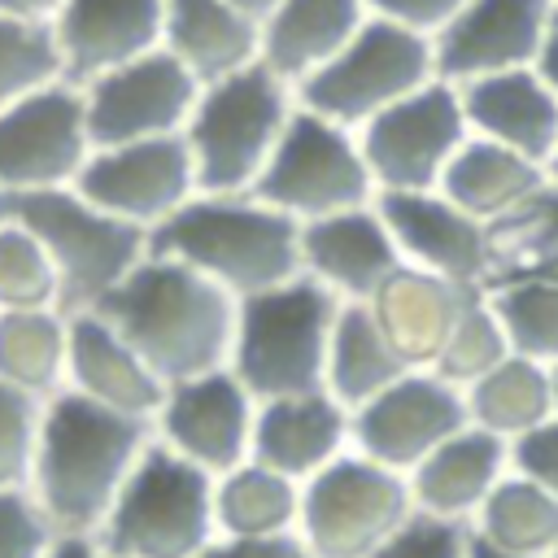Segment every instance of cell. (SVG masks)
Wrapping results in <instances>:
<instances>
[{
  "instance_id": "cell-1",
  "label": "cell",
  "mask_w": 558,
  "mask_h": 558,
  "mask_svg": "<svg viewBox=\"0 0 558 558\" xmlns=\"http://www.w3.org/2000/svg\"><path fill=\"white\" fill-rule=\"evenodd\" d=\"M148 445L153 418L122 414L61 388L52 401H44L26 493L57 532L96 536Z\"/></svg>"
},
{
  "instance_id": "cell-2",
  "label": "cell",
  "mask_w": 558,
  "mask_h": 558,
  "mask_svg": "<svg viewBox=\"0 0 558 558\" xmlns=\"http://www.w3.org/2000/svg\"><path fill=\"white\" fill-rule=\"evenodd\" d=\"M96 314L126 336L166 388L231 366L240 296L174 257L148 253Z\"/></svg>"
},
{
  "instance_id": "cell-3",
  "label": "cell",
  "mask_w": 558,
  "mask_h": 558,
  "mask_svg": "<svg viewBox=\"0 0 558 558\" xmlns=\"http://www.w3.org/2000/svg\"><path fill=\"white\" fill-rule=\"evenodd\" d=\"M148 253L174 257L235 296H253L301 275V222L253 192H196L148 231Z\"/></svg>"
},
{
  "instance_id": "cell-4",
  "label": "cell",
  "mask_w": 558,
  "mask_h": 558,
  "mask_svg": "<svg viewBox=\"0 0 558 558\" xmlns=\"http://www.w3.org/2000/svg\"><path fill=\"white\" fill-rule=\"evenodd\" d=\"M340 305L344 301L310 275L240 296L235 344H231L235 379L257 401L327 388V353Z\"/></svg>"
},
{
  "instance_id": "cell-5",
  "label": "cell",
  "mask_w": 558,
  "mask_h": 558,
  "mask_svg": "<svg viewBox=\"0 0 558 558\" xmlns=\"http://www.w3.org/2000/svg\"><path fill=\"white\" fill-rule=\"evenodd\" d=\"M292 113L296 87L283 83L266 61L201 83V96L183 126L201 192H253Z\"/></svg>"
},
{
  "instance_id": "cell-6",
  "label": "cell",
  "mask_w": 558,
  "mask_h": 558,
  "mask_svg": "<svg viewBox=\"0 0 558 558\" xmlns=\"http://www.w3.org/2000/svg\"><path fill=\"white\" fill-rule=\"evenodd\" d=\"M96 541L109 558H201L218 541L214 475L153 436Z\"/></svg>"
},
{
  "instance_id": "cell-7",
  "label": "cell",
  "mask_w": 558,
  "mask_h": 558,
  "mask_svg": "<svg viewBox=\"0 0 558 558\" xmlns=\"http://www.w3.org/2000/svg\"><path fill=\"white\" fill-rule=\"evenodd\" d=\"M13 218L48 248L65 314L96 310L148 257V231L92 205L74 183L13 196Z\"/></svg>"
},
{
  "instance_id": "cell-8",
  "label": "cell",
  "mask_w": 558,
  "mask_h": 558,
  "mask_svg": "<svg viewBox=\"0 0 558 558\" xmlns=\"http://www.w3.org/2000/svg\"><path fill=\"white\" fill-rule=\"evenodd\" d=\"M436 78V48L427 35L388 22V17H366L362 31L323 65L314 70L301 87L296 100L349 131L366 126L375 113L388 105L405 100L423 83Z\"/></svg>"
},
{
  "instance_id": "cell-9",
  "label": "cell",
  "mask_w": 558,
  "mask_h": 558,
  "mask_svg": "<svg viewBox=\"0 0 558 558\" xmlns=\"http://www.w3.org/2000/svg\"><path fill=\"white\" fill-rule=\"evenodd\" d=\"M253 196L292 214L296 222L344 214L379 196L357 131L305 109L296 100L292 122L283 126L266 170L253 183Z\"/></svg>"
},
{
  "instance_id": "cell-10",
  "label": "cell",
  "mask_w": 558,
  "mask_h": 558,
  "mask_svg": "<svg viewBox=\"0 0 558 558\" xmlns=\"http://www.w3.org/2000/svg\"><path fill=\"white\" fill-rule=\"evenodd\" d=\"M414 514L410 480L357 449L301 484L296 536L314 558H366Z\"/></svg>"
},
{
  "instance_id": "cell-11",
  "label": "cell",
  "mask_w": 558,
  "mask_h": 558,
  "mask_svg": "<svg viewBox=\"0 0 558 558\" xmlns=\"http://www.w3.org/2000/svg\"><path fill=\"white\" fill-rule=\"evenodd\" d=\"M471 140L458 83L432 78L405 100L357 126V144L379 192H427L440 183L453 153Z\"/></svg>"
},
{
  "instance_id": "cell-12",
  "label": "cell",
  "mask_w": 558,
  "mask_h": 558,
  "mask_svg": "<svg viewBox=\"0 0 558 558\" xmlns=\"http://www.w3.org/2000/svg\"><path fill=\"white\" fill-rule=\"evenodd\" d=\"M92 157L78 83H52L0 109V187L9 196L70 187Z\"/></svg>"
},
{
  "instance_id": "cell-13",
  "label": "cell",
  "mask_w": 558,
  "mask_h": 558,
  "mask_svg": "<svg viewBox=\"0 0 558 558\" xmlns=\"http://www.w3.org/2000/svg\"><path fill=\"white\" fill-rule=\"evenodd\" d=\"M196 96H201L196 74L166 48H153V52L83 83L92 148L183 135Z\"/></svg>"
},
{
  "instance_id": "cell-14",
  "label": "cell",
  "mask_w": 558,
  "mask_h": 558,
  "mask_svg": "<svg viewBox=\"0 0 558 558\" xmlns=\"http://www.w3.org/2000/svg\"><path fill=\"white\" fill-rule=\"evenodd\" d=\"M353 414V449L410 475L436 445L471 423L466 388L449 384L445 375L414 366L384 392H375Z\"/></svg>"
},
{
  "instance_id": "cell-15",
  "label": "cell",
  "mask_w": 558,
  "mask_h": 558,
  "mask_svg": "<svg viewBox=\"0 0 558 558\" xmlns=\"http://www.w3.org/2000/svg\"><path fill=\"white\" fill-rule=\"evenodd\" d=\"M74 187L92 205H100L144 231L161 227L170 214H179L201 192L196 161H192V148L183 135L92 148Z\"/></svg>"
},
{
  "instance_id": "cell-16",
  "label": "cell",
  "mask_w": 558,
  "mask_h": 558,
  "mask_svg": "<svg viewBox=\"0 0 558 558\" xmlns=\"http://www.w3.org/2000/svg\"><path fill=\"white\" fill-rule=\"evenodd\" d=\"M253 423H257V397L235 379L231 366L170 384L153 436L174 449L179 458L196 462L209 475H222L253 458Z\"/></svg>"
},
{
  "instance_id": "cell-17",
  "label": "cell",
  "mask_w": 558,
  "mask_h": 558,
  "mask_svg": "<svg viewBox=\"0 0 558 558\" xmlns=\"http://www.w3.org/2000/svg\"><path fill=\"white\" fill-rule=\"evenodd\" d=\"M554 0H466L436 35V78L471 83L536 65Z\"/></svg>"
},
{
  "instance_id": "cell-18",
  "label": "cell",
  "mask_w": 558,
  "mask_h": 558,
  "mask_svg": "<svg viewBox=\"0 0 558 558\" xmlns=\"http://www.w3.org/2000/svg\"><path fill=\"white\" fill-rule=\"evenodd\" d=\"M405 266L432 270L462 288H484L488 275V231L445 192H379L375 196Z\"/></svg>"
},
{
  "instance_id": "cell-19",
  "label": "cell",
  "mask_w": 558,
  "mask_h": 558,
  "mask_svg": "<svg viewBox=\"0 0 558 558\" xmlns=\"http://www.w3.org/2000/svg\"><path fill=\"white\" fill-rule=\"evenodd\" d=\"M405 266L379 205L301 222V275L318 279L340 301H371Z\"/></svg>"
},
{
  "instance_id": "cell-20",
  "label": "cell",
  "mask_w": 558,
  "mask_h": 558,
  "mask_svg": "<svg viewBox=\"0 0 558 558\" xmlns=\"http://www.w3.org/2000/svg\"><path fill=\"white\" fill-rule=\"evenodd\" d=\"M166 0H65L52 17L65 83H92L161 48Z\"/></svg>"
},
{
  "instance_id": "cell-21",
  "label": "cell",
  "mask_w": 558,
  "mask_h": 558,
  "mask_svg": "<svg viewBox=\"0 0 558 558\" xmlns=\"http://www.w3.org/2000/svg\"><path fill=\"white\" fill-rule=\"evenodd\" d=\"M349 449H353V414L327 388L257 401V423H253L257 462L305 484Z\"/></svg>"
},
{
  "instance_id": "cell-22",
  "label": "cell",
  "mask_w": 558,
  "mask_h": 558,
  "mask_svg": "<svg viewBox=\"0 0 558 558\" xmlns=\"http://www.w3.org/2000/svg\"><path fill=\"white\" fill-rule=\"evenodd\" d=\"M506 475H510V440L480 423H466L445 445H436L405 480L414 493V510L453 523H475L480 506L493 497V488Z\"/></svg>"
},
{
  "instance_id": "cell-23",
  "label": "cell",
  "mask_w": 558,
  "mask_h": 558,
  "mask_svg": "<svg viewBox=\"0 0 558 558\" xmlns=\"http://www.w3.org/2000/svg\"><path fill=\"white\" fill-rule=\"evenodd\" d=\"M65 388H74L100 405H113L122 414H140V418H157V405L166 397L161 375L96 310L70 314Z\"/></svg>"
},
{
  "instance_id": "cell-24",
  "label": "cell",
  "mask_w": 558,
  "mask_h": 558,
  "mask_svg": "<svg viewBox=\"0 0 558 558\" xmlns=\"http://www.w3.org/2000/svg\"><path fill=\"white\" fill-rule=\"evenodd\" d=\"M458 92H462L471 135L506 144V148L549 166V157L558 148V96L532 65L471 78Z\"/></svg>"
},
{
  "instance_id": "cell-25",
  "label": "cell",
  "mask_w": 558,
  "mask_h": 558,
  "mask_svg": "<svg viewBox=\"0 0 558 558\" xmlns=\"http://www.w3.org/2000/svg\"><path fill=\"white\" fill-rule=\"evenodd\" d=\"M480 288H462L453 279H440L432 270L418 266H401L366 305L375 310V318L384 323V331L392 336L397 353L410 366H436L458 314L466 310V301Z\"/></svg>"
},
{
  "instance_id": "cell-26",
  "label": "cell",
  "mask_w": 558,
  "mask_h": 558,
  "mask_svg": "<svg viewBox=\"0 0 558 558\" xmlns=\"http://www.w3.org/2000/svg\"><path fill=\"white\" fill-rule=\"evenodd\" d=\"M371 17L366 0H279L262 22V61L292 87L323 70Z\"/></svg>"
},
{
  "instance_id": "cell-27",
  "label": "cell",
  "mask_w": 558,
  "mask_h": 558,
  "mask_svg": "<svg viewBox=\"0 0 558 558\" xmlns=\"http://www.w3.org/2000/svg\"><path fill=\"white\" fill-rule=\"evenodd\" d=\"M161 48L179 57L196 83H214L262 61V22L231 0H166Z\"/></svg>"
},
{
  "instance_id": "cell-28",
  "label": "cell",
  "mask_w": 558,
  "mask_h": 558,
  "mask_svg": "<svg viewBox=\"0 0 558 558\" xmlns=\"http://www.w3.org/2000/svg\"><path fill=\"white\" fill-rule=\"evenodd\" d=\"M545 183H549V166H541V161H532V157H523L506 144L471 135L453 153V161L445 166L436 192H445L471 218L493 222V218L519 209L523 201H532Z\"/></svg>"
},
{
  "instance_id": "cell-29",
  "label": "cell",
  "mask_w": 558,
  "mask_h": 558,
  "mask_svg": "<svg viewBox=\"0 0 558 558\" xmlns=\"http://www.w3.org/2000/svg\"><path fill=\"white\" fill-rule=\"evenodd\" d=\"M405 371H414V366L397 353V344L384 331V323L375 318V310L366 301H344L336 331H331V353H327V392L336 401H344L349 410H357L375 392L397 384Z\"/></svg>"
},
{
  "instance_id": "cell-30",
  "label": "cell",
  "mask_w": 558,
  "mask_h": 558,
  "mask_svg": "<svg viewBox=\"0 0 558 558\" xmlns=\"http://www.w3.org/2000/svg\"><path fill=\"white\" fill-rule=\"evenodd\" d=\"M488 231V275L484 288H506L523 279L558 275V183L549 179L519 209L484 222Z\"/></svg>"
},
{
  "instance_id": "cell-31",
  "label": "cell",
  "mask_w": 558,
  "mask_h": 558,
  "mask_svg": "<svg viewBox=\"0 0 558 558\" xmlns=\"http://www.w3.org/2000/svg\"><path fill=\"white\" fill-rule=\"evenodd\" d=\"M214 514H218V536L296 532L301 480H292L257 458H244L240 466L214 475Z\"/></svg>"
},
{
  "instance_id": "cell-32",
  "label": "cell",
  "mask_w": 558,
  "mask_h": 558,
  "mask_svg": "<svg viewBox=\"0 0 558 558\" xmlns=\"http://www.w3.org/2000/svg\"><path fill=\"white\" fill-rule=\"evenodd\" d=\"M65 310H0V384L52 401L65 388Z\"/></svg>"
},
{
  "instance_id": "cell-33",
  "label": "cell",
  "mask_w": 558,
  "mask_h": 558,
  "mask_svg": "<svg viewBox=\"0 0 558 558\" xmlns=\"http://www.w3.org/2000/svg\"><path fill=\"white\" fill-rule=\"evenodd\" d=\"M466 410H471V423H480L506 440H519L558 414L554 371L536 357L506 353L488 375H480L466 388Z\"/></svg>"
},
{
  "instance_id": "cell-34",
  "label": "cell",
  "mask_w": 558,
  "mask_h": 558,
  "mask_svg": "<svg viewBox=\"0 0 558 558\" xmlns=\"http://www.w3.org/2000/svg\"><path fill=\"white\" fill-rule=\"evenodd\" d=\"M471 532L484 545L519 554V558H554V549H558V497L510 466V475L480 506Z\"/></svg>"
},
{
  "instance_id": "cell-35",
  "label": "cell",
  "mask_w": 558,
  "mask_h": 558,
  "mask_svg": "<svg viewBox=\"0 0 558 558\" xmlns=\"http://www.w3.org/2000/svg\"><path fill=\"white\" fill-rule=\"evenodd\" d=\"M65 78L52 22L0 13V109Z\"/></svg>"
},
{
  "instance_id": "cell-36",
  "label": "cell",
  "mask_w": 558,
  "mask_h": 558,
  "mask_svg": "<svg viewBox=\"0 0 558 558\" xmlns=\"http://www.w3.org/2000/svg\"><path fill=\"white\" fill-rule=\"evenodd\" d=\"M488 301H493L514 353L536 357L545 366L558 362V275L554 279H523V283L493 288Z\"/></svg>"
},
{
  "instance_id": "cell-37",
  "label": "cell",
  "mask_w": 558,
  "mask_h": 558,
  "mask_svg": "<svg viewBox=\"0 0 558 558\" xmlns=\"http://www.w3.org/2000/svg\"><path fill=\"white\" fill-rule=\"evenodd\" d=\"M506 353H514V349H510V340H506V327H501V318H497L488 292L480 288V292L466 301V310L458 314V323H453V331H449V340H445L436 366H427V371L445 375V379L458 384V388H471V384H475L480 375H488Z\"/></svg>"
},
{
  "instance_id": "cell-38",
  "label": "cell",
  "mask_w": 558,
  "mask_h": 558,
  "mask_svg": "<svg viewBox=\"0 0 558 558\" xmlns=\"http://www.w3.org/2000/svg\"><path fill=\"white\" fill-rule=\"evenodd\" d=\"M0 310H61L52 257L17 218L0 227Z\"/></svg>"
},
{
  "instance_id": "cell-39",
  "label": "cell",
  "mask_w": 558,
  "mask_h": 558,
  "mask_svg": "<svg viewBox=\"0 0 558 558\" xmlns=\"http://www.w3.org/2000/svg\"><path fill=\"white\" fill-rule=\"evenodd\" d=\"M44 401L0 384V493H17L31 484L35 445H39Z\"/></svg>"
},
{
  "instance_id": "cell-40",
  "label": "cell",
  "mask_w": 558,
  "mask_h": 558,
  "mask_svg": "<svg viewBox=\"0 0 558 558\" xmlns=\"http://www.w3.org/2000/svg\"><path fill=\"white\" fill-rule=\"evenodd\" d=\"M471 523H453V519H436L414 510L375 554L366 558H471Z\"/></svg>"
},
{
  "instance_id": "cell-41",
  "label": "cell",
  "mask_w": 558,
  "mask_h": 558,
  "mask_svg": "<svg viewBox=\"0 0 558 558\" xmlns=\"http://www.w3.org/2000/svg\"><path fill=\"white\" fill-rule=\"evenodd\" d=\"M57 536L61 532L48 523L26 488L0 493V558H48Z\"/></svg>"
},
{
  "instance_id": "cell-42",
  "label": "cell",
  "mask_w": 558,
  "mask_h": 558,
  "mask_svg": "<svg viewBox=\"0 0 558 558\" xmlns=\"http://www.w3.org/2000/svg\"><path fill=\"white\" fill-rule=\"evenodd\" d=\"M510 466L558 497V414L532 427L527 436L510 440Z\"/></svg>"
},
{
  "instance_id": "cell-43",
  "label": "cell",
  "mask_w": 558,
  "mask_h": 558,
  "mask_svg": "<svg viewBox=\"0 0 558 558\" xmlns=\"http://www.w3.org/2000/svg\"><path fill=\"white\" fill-rule=\"evenodd\" d=\"M462 4H466V0H366V9H371L375 17L401 22V26L418 31V35H427V39H432Z\"/></svg>"
},
{
  "instance_id": "cell-44",
  "label": "cell",
  "mask_w": 558,
  "mask_h": 558,
  "mask_svg": "<svg viewBox=\"0 0 558 558\" xmlns=\"http://www.w3.org/2000/svg\"><path fill=\"white\" fill-rule=\"evenodd\" d=\"M201 558H314L296 532L279 536H218Z\"/></svg>"
},
{
  "instance_id": "cell-45",
  "label": "cell",
  "mask_w": 558,
  "mask_h": 558,
  "mask_svg": "<svg viewBox=\"0 0 558 558\" xmlns=\"http://www.w3.org/2000/svg\"><path fill=\"white\" fill-rule=\"evenodd\" d=\"M545 83H549V92L558 96V0H554V9H549V26H545V39H541V52H536V65H532Z\"/></svg>"
},
{
  "instance_id": "cell-46",
  "label": "cell",
  "mask_w": 558,
  "mask_h": 558,
  "mask_svg": "<svg viewBox=\"0 0 558 558\" xmlns=\"http://www.w3.org/2000/svg\"><path fill=\"white\" fill-rule=\"evenodd\" d=\"M48 558H109L105 545L96 536H74V532H61L48 549Z\"/></svg>"
},
{
  "instance_id": "cell-47",
  "label": "cell",
  "mask_w": 558,
  "mask_h": 558,
  "mask_svg": "<svg viewBox=\"0 0 558 558\" xmlns=\"http://www.w3.org/2000/svg\"><path fill=\"white\" fill-rule=\"evenodd\" d=\"M61 4H65V0H0V13L31 17V22H52Z\"/></svg>"
},
{
  "instance_id": "cell-48",
  "label": "cell",
  "mask_w": 558,
  "mask_h": 558,
  "mask_svg": "<svg viewBox=\"0 0 558 558\" xmlns=\"http://www.w3.org/2000/svg\"><path fill=\"white\" fill-rule=\"evenodd\" d=\"M231 4H235V9H244L248 17H257V22H266V13H270V9L279 4V0H231Z\"/></svg>"
},
{
  "instance_id": "cell-49",
  "label": "cell",
  "mask_w": 558,
  "mask_h": 558,
  "mask_svg": "<svg viewBox=\"0 0 558 558\" xmlns=\"http://www.w3.org/2000/svg\"><path fill=\"white\" fill-rule=\"evenodd\" d=\"M471 558H519V554H506V549H493V545H484L480 536H471Z\"/></svg>"
},
{
  "instance_id": "cell-50",
  "label": "cell",
  "mask_w": 558,
  "mask_h": 558,
  "mask_svg": "<svg viewBox=\"0 0 558 558\" xmlns=\"http://www.w3.org/2000/svg\"><path fill=\"white\" fill-rule=\"evenodd\" d=\"M9 218H13V196H9L4 187H0V227H4Z\"/></svg>"
},
{
  "instance_id": "cell-51",
  "label": "cell",
  "mask_w": 558,
  "mask_h": 558,
  "mask_svg": "<svg viewBox=\"0 0 558 558\" xmlns=\"http://www.w3.org/2000/svg\"><path fill=\"white\" fill-rule=\"evenodd\" d=\"M549 179L558 183V148H554V157H549Z\"/></svg>"
},
{
  "instance_id": "cell-52",
  "label": "cell",
  "mask_w": 558,
  "mask_h": 558,
  "mask_svg": "<svg viewBox=\"0 0 558 558\" xmlns=\"http://www.w3.org/2000/svg\"><path fill=\"white\" fill-rule=\"evenodd\" d=\"M549 371H554V405H558V362H554Z\"/></svg>"
},
{
  "instance_id": "cell-53",
  "label": "cell",
  "mask_w": 558,
  "mask_h": 558,
  "mask_svg": "<svg viewBox=\"0 0 558 558\" xmlns=\"http://www.w3.org/2000/svg\"><path fill=\"white\" fill-rule=\"evenodd\" d=\"M554 558H558V549H554Z\"/></svg>"
}]
</instances>
